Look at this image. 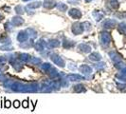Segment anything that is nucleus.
<instances>
[{
	"label": "nucleus",
	"mask_w": 126,
	"mask_h": 114,
	"mask_svg": "<svg viewBox=\"0 0 126 114\" xmlns=\"http://www.w3.org/2000/svg\"><path fill=\"white\" fill-rule=\"evenodd\" d=\"M19 59H20L21 61L25 62V63H28V62L31 61L32 56H31L30 54H28V53H21V54H19Z\"/></svg>",
	"instance_id": "15"
},
{
	"label": "nucleus",
	"mask_w": 126,
	"mask_h": 114,
	"mask_svg": "<svg viewBox=\"0 0 126 114\" xmlns=\"http://www.w3.org/2000/svg\"><path fill=\"white\" fill-rule=\"evenodd\" d=\"M68 68H69V69H71V70H75L76 65H74V64H70V66H68Z\"/></svg>",
	"instance_id": "40"
},
{
	"label": "nucleus",
	"mask_w": 126,
	"mask_h": 114,
	"mask_svg": "<svg viewBox=\"0 0 126 114\" xmlns=\"http://www.w3.org/2000/svg\"><path fill=\"white\" fill-rule=\"evenodd\" d=\"M78 49H79V51L83 52V53H89L90 51H91V47L87 44H80L78 46Z\"/></svg>",
	"instance_id": "13"
},
{
	"label": "nucleus",
	"mask_w": 126,
	"mask_h": 114,
	"mask_svg": "<svg viewBox=\"0 0 126 114\" xmlns=\"http://www.w3.org/2000/svg\"><path fill=\"white\" fill-rule=\"evenodd\" d=\"M109 56L111 58V60L113 61L115 64H118L121 62V57L119 53H117L116 51H110L109 52Z\"/></svg>",
	"instance_id": "7"
},
{
	"label": "nucleus",
	"mask_w": 126,
	"mask_h": 114,
	"mask_svg": "<svg viewBox=\"0 0 126 114\" xmlns=\"http://www.w3.org/2000/svg\"><path fill=\"white\" fill-rule=\"evenodd\" d=\"M79 70H80V72H82L84 75H89L92 73V68L87 66V65H82L79 68Z\"/></svg>",
	"instance_id": "8"
},
{
	"label": "nucleus",
	"mask_w": 126,
	"mask_h": 114,
	"mask_svg": "<svg viewBox=\"0 0 126 114\" xmlns=\"http://www.w3.org/2000/svg\"><path fill=\"white\" fill-rule=\"evenodd\" d=\"M27 32H28L29 35H31L32 38L37 37V32H35L34 30H32V29H28V30H27Z\"/></svg>",
	"instance_id": "29"
},
{
	"label": "nucleus",
	"mask_w": 126,
	"mask_h": 114,
	"mask_svg": "<svg viewBox=\"0 0 126 114\" xmlns=\"http://www.w3.org/2000/svg\"><path fill=\"white\" fill-rule=\"evenodd\" d=\"M93 15H94L96 21H101V19L103 18V14L101 13L100 12H97V11H95L94 13H93Z\"/></svg>",
	"instance_id": "25"
},
{
	"label": "nucleus",
	"mask_w": 126,
	"mask_h": 114,
	"mask_svg": "<svg viewBox=\"0 0 126 114\" xmlns=\"http://www.w3.org/2000/svg\"><path fill=\"white\" fill-rule=\"evenodd\" d=\"M22 1H24V2H28V1H31V0H22Z\"/></svg>",
	"instance_id": "46"
},
{
	"label": "nucleus",
	"mask_w": 126,
	"mask_h": 114,
	"mask_svg": "<svg viewBox=\"0 0 126 114\" xmlns=\"http://www.w3.org/2000/svg\"><path fill=\"white\" fill-rule=\"evenodd\" d=\"M0 81H2V82H5L6 81V77L4 74H2L1 72H0Z\"/></svg>",
	"instance_id": "39"
},
{
	"label": "nucleus",
	"mask_w": 126,
	"mask_h": 114,
	"mask_svg": "<svg viewBox=\"0 0 126 114\" xmlns=\"http://www.w3.org/2000/svg\"><path fill=\"white\" fill-rule=\"evenodd\" d=\"M43 6L47 10H52L57 6V3L55 0H45Z\"/></svg>",
	"instance_id": "9"
},
{
	"label": "nucleus",
	"mask_w": 126,
	"mask_h": 114,
	"mask_svg": "<svg viewBox=\"0 0 126 114\" xmlns=\"http://www.w3.org/2000/svg\"><path fill=\"white\" fill-rule=\"evenodd\" d=\"M30 63L32 64V65H39V64L42 63V61H41L40 58H37V57H32Z\"/></svg>",
	"instance_id": "26"
},
{
	"label": "nucleus",
	"mask_w": 126,
	"mask_h": 114,
	"mask_svg": "<svg viewBox=\"0 0 126 114\" xmlns=\"http://www.w3.org/2000/svg\"><path fill=\"white\" fill-rule=\"evenodd\" d=\"M50 59L53 63L56 64L57 66H59V67H61V68H63V67L65 66V63H64L63 58L61 56H59V55H57V54H55V53L50 54Z\"/></svg>",
	"instance_id": "4"
},
{
	"label": "nucleus",
	"mask_w": 126,
	"mask_h": 114,
	"mask_svg": "<svg viewBox=\"0 0 126 114\" xmlns=\"http://www.w3.org/2000/svg\"><path fill=\"white\" fill-rule=\"evenodd\" d=\"M68 14L74 19H80L82 16V12L80 10H78V9H75V8L71 9L69 12H68Z\"/></svg>",
	"instance_id": "5"
},
{
	"label": "nucleus",
	"mask_w": 126,
	"mask_h": 114,
	"mask_svg": "<svg viewBox=\"0 0 126 114\" xmlns=\"http://www.w3.org/2000/svg\"><path fill=\"white\" fill-rule=\"evenodd\" d=\"M119 31L121 33H126V24L125 23H120L119 26Z\"/></svg>",
	"instance_id": "30"
},
{
	"label": "nucleus",
	"mask_w": 126,
	"mask_h": 114,
	"mask_svg": "<svg viewBox=\"0 0 126 114\" xmlns=\"http://www.w3.org/2000/svg\"><path fill=\"white\" fill-rule=\"evenodd\" d=\"M14 11L17 14H23L24 13V9L21 5H17V6L14 8Z\"/></svg>",
	"instance_id": "27"
},
{
	"label": "nucleus",
	"mask_w": 126,
	"mask_h": 114,
	"mask_svg": "<svg viewBox=\"0 0 126 114\" xmlns=\"http://www.w3.org/2000/svg\"><path fill=\"white\" fill-rule=\"evenodd\" d=\"M121 16H122V17H124V18L126 19V13H122V14H121Z\"/></svg>",
	"instance_id": "43"
},
{
	"label": "nucleus",
	"mask_w": 126,
	"mask_h": 114,
	"mask_svg": "<svg viewBox=\"0 0 126 114\" xmlns=\"http://www.w3.org/2000/svg\"><path fill=\"white\" fill-rule=\"evenodd\" d=\"M48 46L50 48H58L60 46V41L57 40V39H52V40H49L48 42Z\"/></svg>",
	"instance_id": "20"
},
{
	"label": "nucleus",
	"mask_w": 126,
	"mask_h": 114,
	"mask_svg": "<svg viewBox=\"0 0 126 114\" xmlns=\"http://www.w3.org/2000/svg\"><path fill=\"white\" fill-rule=\"evenodd\" d=\"M12 25L13 26H15V27H19V26L23 25L24 24V19L22 18V17H20V16H14L13 17L12 19Z\"/></svg>",
	"instance_id": "11"
},
{
	"label": "nucleus",
	"mask_w": 126,
	"mask_h": 114,
	"mask_svg": "<svg viewBox=\"0 0 126 114\" xmlns=\"http://www.w3.org/2000/svg\"><path fill=\"white\" fill-rule=\"evenodd\" d=\"M41 2H39V1H37V2H33V3H31V4H29L28 5V9H37V8H39V7H41Z\"/></svg>",
	"instance_id": "23"
},
{
	"label": "nucleus",
	"mask_w": 126,
	"mask_h": 114,
	"mask_svg": "<svg viewBox=\"0 0 126 114\" xmlns=\"http://www.w3.org/2000/svg\"><path fill=\"white\" fill-rule=\"evenodd\" d=\"M28 38H29V33L27 32V31H21L17 34V40L21 43L26 42L28 40Z\"/></svg>",
	"instance_id": "6"
},
{
	"label": "nucleus",
	"mask_w": 126,
	"mask_h": 114,
	"mask_svg": "<svg viewBox=\"0 0 126 114\" xmlns=\"http://www.w3.org/2000/svg\"><path fill=\"white\" fill-rule=\"evenodd\" d=\"M22 106H23V108H27L28 107H29V101H28V100L23 101V102H22Z\"/></svg>",
	"instance_id": "36"
},
{
	"label": "nucleus",
	"mask_w": 126,
	"mask_h": 114,
	"mask_svg": "<svg viewBox=\"0 0 126 114\" xmlns=\"http://www.w3.org/2000/svg\"><path fill=\"white\" fill-rule=\"evenodd\" d=\"M78 1H79V0H78Z\"/></svg>",
	"instance_id": "47"
},
{
	"label": "nucleus",
	"mask_w": 126,
	"mask_h": 114,
	"mask_svg": "<svg viewBox=\"0 0 126 114\" xmlns=\"http://www.w3.org/2000/svg\"><path fill=\"white\" fill-rule=\"evenodd\" d=\"M11 24H12V23H6V24H5V29H6L7 31H12L13 28H12Z\"/></svg>",
	"instance_id": "34"
},
{
	"label": "nucleus",
	"mask_w": 126,
	"mask_h": 114,
	"mask_svg": "<svg viewBox=\"0 0 126 114\" xmlns=\"http://www.w3.org/2000/svg\"><path fill=\"white\" fill-rule=\"evenodd\" d=\"M121 74H123V75H126V68H124V69H122L121 70V72H120Z\"/></svg>",
	"instance_id": "42"
},
{
	"label": "nucleus",
	"mask_w": 126,
	"mask_h": 114,
	"mask_svg": "<svg viewBox=\"0 0 126 114\" xmlns=\"http://www.w3.org/2000/svg\"><path fill=\"white\" fill-rule=\"evenodd\" d=\"M118 88L120 89H126V84H118Z\"/></svg>",
	"instance_id": "38"
},
{
	"label": "nucleus",
	"mask_w": 126,
	"mask_h": 114,
	"mask_svg": "<svg viewBox=\"0 0 126 114\" xmlns=\"http://www.w3.org/2000/svg\"><path fill=\"white\" fill-rule=\"evenodd\" d=\"M57 8H58L59 12H62V13H64V12L67 11V5L63 4V3H62V2L57 4Z\"/></svg>",
	"instance_id": "21"
},
{
	"label": "nucleus",
	"mask_w": 126,
	"mask_h": 114,
	"mask_svg": "<svg viewBox=\"0 0 126 114\" xmlns=\"http://www.w3.org/2000/svg\"><path fill=\"white\" fill-rule=\"evenodd\" d=\"M100 43L103 48L108 47L111 43V35L107 32H102L100 34Z\"/></svg>",
	"instance_id": "2"
},
{
	"label": "nucleus",
	"mask_w": 126,
	"mask_h": 114,
	"mask_svg": "<svg viewBox=\"0 0 126 114\" xmlns=\"http://www.w3.org/2000/svg\"><path fill=\"white\" fill-rule=\"evenodd\" d=\"M86 3H89V2H91V1H93V0H84Z\"/></svg>",
	"instance_id": "45"
},
{
	"label": "nucleus",
	"mask_w": 126,
	"mask_h": 114,
	"mask_svg": "<svg viewBox=\"0 0 126 114\" xmlns=\"http://www.w3.org/2000/svg\"><path fill=\"white\" fill-rule=\"evenodd\" d=\"M11 107V101L10 100H5V108H9Z\"/></svg>",
	"instance_id": "37"
},
{
	"label": "nucleus",
	"mask_w": 126,
	"mask_h": 114,
	"mask_svg": "<svg viewBox=\"0 0 126 114\" xmlns=\"http://www.w3.org/2000/svg\"><path fill=\"white\" fill-rule=\"evenodd\" d=\"M88 57L91 61H96V62L97 61H100L101 59V55L99 52H92Z\"/></svg>",
	"instance_id": "16"
},
{
	"label": "nucleus",
	"mask_w": 126,
	"mask_h": 114,
	"mask_svg": "<svg viewBox=\"0 0 126 114\" xmlns=\"http://www.w3.org/2000/svg\"><path fill=\"white\" fill-rule=\"evenodd\" d=\"M47 73L49 74V76H50L51 78H57V77L60 76V73L58 72V70L55 68H53V67H51V69L47 71Z\"/></svg>",
	"instance_id": "17"
},
{
	"label": "nucleus",
	"mask_w": 126,
	"mask_h": 114,
	"mask_svg": "<svg viewBox=\"0 0 126 114\" xmlns=\"http://www.w3.org/2000/svg\"><path fill=\"white\" fill-rule=\"evenodd\" d=\"M71 31L73 32V34H75V35H80V34H82V32H83V31H84V28H83V26H82V23L75 22L74 24H72Z\"/></svg>",
	"instance_id": "3"
},
{
	"label": "nucleus",
	"mask_w": 126,
	"mask_h": 114,
	"mask_svg": "<svg viewBox=\"0 0 126 114\" xmlns=\"http://www.w3.org/2000/svg\"><path fill=\"white\" fill-rule=\"evenodd\" d=\"M32 46H33V42H32V40H31V41H30V42H28V44H23V43H22V44L20 45V47H21V48H24V49H28V48H31V47H32Z\"/></svg>",
	"instance_id": "31"
},
{
	"label": "nucleus",
	"mask_w": 126,
	"mask_h": 114,
	"mask_svg": "<svg viewBox=\"0 0 126 114\" xmlns=\"http://www.w3.org/2000/svg\"><path fill=\"white\" fill-rule=\"evenodd\" d=\"M0 50L1 51H12L13 50V47L10 44H8V45H5V46H2L0 48Z\"/></svg>",
	"instance_id": "32"
},
{
	"label": "nucleus",
	"mask_w": 126,
	"mask_h": 114,
	"mask_svg": "<svg viewBox=\"0 0 126 114\" xmlns=\"http://www.w3.org/2000/svg\"><path fill=\"white\" fill-rule=\"evenodd\" d=\"M11 89L13 91L15 92H37L41 90V87L39 84L36 83H32V84H23L20 82H13Z\"/></svg>",
	"instance_id": "1"
},
{
	"label": "nucleus",
	"mask_w": 126,
	"mask_h": 114,
	"mask_svg": "<svg viewBox=\"0 0 126 114\" xmlns=\"http://www.w3.org/2000/svg\"><path fill=\"white\" fill-rule=\"evenodd\" d=\"M82 26H83L84 30H87V31L91 30V27H92V25H91L89 22H83V23H82Z\"/></svg>",
	"instance_id": "33"
},
{
	"label": "nucleus",
	"mask_w": 126,
	"mask_h": 114,
	"mask_svg": "<svg viewBox=\"0 0 126 114\" xmlns=\"http://www.w3.org/2000/svg\"><path fill=\"white\" fill-rule=\"evenodd\" d=\"M116 25H117V21L114 19H106L102 24L103 28H105V29H112Z\"/></svg>",
	"instance_id": "10"
},
{
	"label": "nucleus",
	"mask_w": 126,
	"mask_h": 114,
	"mask_svg": "<svg viewBox=\"0 0 126 114\" xmlns=\"http://www.w3.org/2000/svg\"><path fill=\"white\" fill-rule=\"evenodd\" d=\"M74 45H75V42L74 41H71V40H64L63 42V46L64 49H70V48H72V47H74Z\"/></svg>",
	"instance_id": "18"
},
{
	"label": "nucleus",
	"mask_w": 126,
	"mask_h": 114,
	"mask_svg": "<svg viewBox=\"0 0 126 114\" xmlns=\"http://www.w3.org/2000/svg\"><path fill=\"white\" fill-rule=\"evenodd\" d=\"M95 68L98 70H103V69L105 68V63H104V62H100V63H98V64H95Z\"/></svg>",
	"instance_id": "28"
},
{
	"label": "nucleus",
	"mask_w": 126,
	"mask_h": 114,
	"mask_svg": "<svg viewBox=\"0 0 126 114\" xmlns=\"http://www.w3.org/2000/svg\"><path fill=\"white\" fill-rule=\"evenodd\" d=\"M3 18H4V17H3V15H2V14H0V21H1Z\"/></svg>",
	"instance_id": "44"
},
{
	"label": "nucleus",
	"mask_w": 126,
	"mask_h": 114,
	"mask_svg": "<svg viewBox=\"0 0 126 114\" xmlns=\"http://www.w3.org/2000/svg\"><path fill=\"white\" fill-rule=\"evenodd\" d=\"M51 67H52V66H51L49 63H44L41 65V69H42V70L45 71V72H47V71L51 69Z\"/></svg>",
	"instance_id": "24"
},
{
	"label": "nucleus",
	"mask_w": 126,
	"mask_h": 114,
	"mask_svg": "<svg viewBox=\"0 0 126 114\" xmlns=\"http://www.w3.org/2000/svg\"><path fill=\"white\" fill-rule=\"evenodd\" d=\"M5 60H6V59H5L4 57H3V56H0V64L4 63V62H5Z\"/></svg>",
	"instance_id": "41"
},
{
	"label": "nucleus",
	"mask_w": 126,
	"mask_h": 114,
	"mask_svg": "<svg viewBox=\"0 0 126 114\" xmlns=\"http://www.w3.org/2000/svg\"><path fill=\"white\" fill-rule=\"evenodd\" d=\"M66 78L71 81V82H75V81H81V80H84L85 78L82 75H79V74H69V75L66 76Z\"/></svg>",
	"instance_id": "12"
},
{
	"label": "nucleus",
	"mask_w": 126,
	"mask_h": 114,
	"mask_svg": "<svg viewBox=\"0 0 126 114\" xmlns=\"http://www.w3.org/2000/svg\"><path fill=\"white\" fill-rule=\"evenodd\" d=\"M107 5L110 7L111 9L116 10V9H119V7H120V3H119V1H118V0H108Z\"/></svg>",
	"instance_id": "14"
},
{
	"label": "nucleus",
	"mask_w": 126,
	"mask_h": 114,
	"mask_svg": "<svg viewBox=\"0 0 126 114\" xmlns=\"http://www.w3.org/2000/svg\"><path fill=\"white\" fill-rule=\"evenodd\" d=\"M73 90L77 92V93H80V92H84L85 91V89H84V87L81 85V84H79V85H76L73 87Z\"/></svg>",
	"instance_id": "19"
},
{
	"label": "nucleus",
	"mask_w": 126,
	"mask_h": 114,
	"mask_svg": "<svg viewBox=\"0 0 126 114\" xmlns=\"http://www.w3.org/2000/svg\"><path fill=\"white\" fill-rule=\"evenodd\" d=\"M13 107L15 108H18L20 107V102L18 100H15V101L13 102Z\"/></svg>",
	"instance_id": "35"
},
{
	"label": "nucleus",
	"mask_w": 126,
	"mask_h": 114,
	"mask_svg": "<svg viewBox=\"0 0 126 114\" xmlns=\"http://www.w3.org/2000/svg\"><path fill=\"white\" fill-rule=\"evenodd\" d=\"M34 48H35V50L37 51H44V49H45L44 43H43V42H37V43H35V45H34Z\"/></svg>",
	"instance_id": "22"
}]
</instances>
